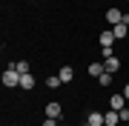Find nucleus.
Wrapping results in <instances>:
<instances>
[{
    "mask_svg": "<svg viewBox=\"0 0 129 126\" xmlns=\"http://www.w3.org/2000/svg\"><path fill=\"white\" fill-rule=\"evenodd\" d=\"M83 126H92V123H83Z\"/></svg>",
    "mask_w": 129,
    "mask_h": 126,
    "instance_id": "obj_20",
    "label": "nucleus"
},
{
    "mask_svg": "<svg viewBox=\"0 0 129 126\" xmlns=\"http://www.w3.org/2000/svg\"><path fill=\"white\" fill-rule=\"evenodd\" d=\"M103 66H106V72H112V75H115V72L120 69V60H118V57H109V60H103Z\"/></svg>",
    "mask_w": 129,
    "mask_h": 126,
    "instance_id": "obj_11",
    "label": "nucleus"
},
{
    "mask_svg": "<svg viewBox=\"0 0 129 126\" xmlns=\"http://www.w3.org/2000/svg\"><path fill=\"white\" fill-rule=\"evenodd\" d=\"M123 98H126V100H129V83H126V86H123Z\"/></svg>",
    "mask_w": 129,
    "mask_h": 126,
    "instance_id": "obj_19",
    "label": "nucleus"
},
{
    "mask_svg": "<svg viewBox=\"0 0 129 126\" xmlns=\"http://www.w3.org/2000/svg\"><path fill=\"white\" fill-rule=\"evenodd\" d=\"M126 3H129V0H126Z\"/></svg>",
    "mask_w": 129,
    "mask_h": 126,
    "instance_id": "obj_23",
    "label": "nucleus"
},
{
    "mask_svg": "<svg viewBox=\"0 0 129 126\" xmlns=\"http://www.w3.org/2000/svg\"><path fill=\"white\" fill-rule=\"evenodd\" d=\"M98 83H101V86H109L112 83V72H103V75L98 77Z\"/></svg>",
    "mask_w": 129,
    "mask_h": 126,
    "instance_id": "obj_16",
    "label": "nucleus"
},
{
    "mask_svg": "<svg viewBox=\"0 0 129 126\" xmlns=\"http://www.w3.org/2000/svg\"><path fill=\"white\" fill-rule=\"evenodd\" d=\"M60 120H55V117H46V120H43V126H57Z\"/></svg>",
    "mask_w": 129,
    "mask_h": 126,
    "instance_id": "obj_18",
    "label": "nucleus"
},
{
    "mask_svg": "<svg viewBox=\"0 0 129 126\" xmlns=\"http://www.w3.org/2000/svg\"><path fill=\"white\" fill-rule=\"evenodd\" d=\"M14 69L20 72V75H29V63H23V60H17V63H12Z\"/></svg>",
    "mask_w": 129,
    "mask_h": 126,
    "instance_id": "obj_15",
    "label": "nucleus"
},
{
    "mask_svg": "<svg viewBox=\"0 0 129 126\" xmlns=\"http://www.w3.org/2000/svg\"><path fill=\"white\" fill-rule=\"evenodd\" d=\"M3 86L6 89H20V72L14 69L12 63L6 66V72H3Z\"/></svg>",
    "mask_w": 129,
    "mask_h": 126,
    "instance_id": "obj_1",
    "label": "nucleus"
},
{
    "mask_svg": "<svg viewBox=\"0 0 129 126\" xmlns=\"http://www.w3.org/2000/svg\"><path fill=\"white\" fill-rule=\"evenodd\" d=\"M112 34H115L118 40H123L126 34H129V23H118V26H112Z\"/></svg>",
    "mask_w": 129,
    "mask_h": 126,
    "instance_id": "obj_7",
    "label": "nucleus"
},
{
    "mask_svg": "<svg viewBox=\"0 0 129 126\" xmlns=\"http://www.w3.org/2000/svg\"><path fill=\"white\" fill-rule=\"evenodd\" d=\"M103 120H106V126H118V120H120V115L115 112V109H109V112H103Z\"/></svg>",
    "mask_w": 129,
    "mask_h": 126,
    "instance_id": "obj_9",
    "label": "nucleus"
},
{
    "mask_svg": "<svg viewBox=\"0 0 129 126\" xmlns=\"http://www.w3.org/2000/svg\"><path fill=\"white\" fill-rule=\"evenodd\" d=\"M115 34H112V29H103V32H101V46H115Z\"/></svg>",
    "mask_w": 129,
    "mask_h": 126,
    "instance_id": "obj_6",
    "label": "nucleus"
},
{
    "mask_svg": "<svg viewBox=\"0 0 129 126\" xmlns=\"http://www.w3.org/2000/svg\"><path fill=\"white\" fill-rule=\"evenodd\" d=\"M86 123H92V126H103L106 120H103V112H89L86 115Z\"/></svg>",
    "mask_w": 129,
    "mask_h": 126,
    "instance_id": "obj_8",
    "label": "nucleus"
},
{
    "mask_svg": "<svg viewBox=\"0 0 129 126\" xmlns=\"http://www.w3.org/2000/svg\"><path fill=\"white\" fill-rule=\"evenodd\" d=\"M126 126H129V123H126Z\"/></svg>",
    "mask_w": 129,
    "mask_h": 126,
    "instance_id": "obj_24",
    "label": "nucleus"
},
{
    "mask_svg": "<svg viewBox=\"0 0 129 126\" xmlns=\"http://www.w3.org/2000/svg\"><path fill=\"white\" fill-rule=\"evenodd\" d=\"M20 89H35V77H32V72H29V75H20Z\"/></svg>",
    "mask_w": 129,
    "mask_h": 126,
    "instance_id": "obj_12",
    "label": "nucleus"
},
{
    "mask_svg": "<svg viewBox=\"0 0 129 126\" xmlns=\"http://www.w3.org/2000/svg\"><path fill=\"white\" fill-rule=\"evenodd\" d=\"M118 115H120V120H126V123H129V109H120Z\"/></svg>",
    "mask_w": 129,
    "mask_h": 126,
    "instance_id": "obj_17",
    "label": "nucleus"
},
{
    "mask_svg": "<svg viewBox=\"0 0 129 126\" xmlns=\"http://www.w3.org/2000/svg\"><path fill=\"white\" fill-rule=\"evenodd\" d=\"M46 117H55V120H60V117H63V106L52 100L49 106H46Z\"/></svg>",
    "mask_w": 129,
    "mask_h": 126,
    "instance_id": "obj_4",
    "label": "nucleus"
},
{
    "mask_svg": "<svg viewBox=\"0 0 129 126\" xmlns=\"http://www.w3.org/2000/svg\"><path fill=\"white\" fill-rule=\"evenodd\" d=\"M57 75H60V80H63V83H72V80H75V69H72V66H60Z\"/></svg>",
    "mask_w": 129,
    "mask_h": 126,
    "instance_id": "obj_5",
    "label": "nucleus"
},
{
    "mask_svg": "<svg viewBox=\"0 0 129 126\" xmlns=\"http://www.w3.org/2000/svg\"><path fill=\"white\" fill-rule=\"evenodd\" d=\"M86 72H89L92 77H101L103 72H106V66H103V63H89V69H86Z\"/></svg>",
    "mask_w": 129,
    "mask_h": 126,
    "instance_id": "obj_10",
    "label": "nucleus"
},
{
    "mask_svg": "<svg viewBox=\"0 0 129 126\" xmlns=\"http://www.w3.org/2000/svg\"><path fill=\"white\" fill-rule=\"evenodd\" d=\"M106 23L118 26V23H129V14H123L120 9H106Z\"/></svg>",
    "mask_w": 129,
    "mask_h": 126,
    "instance_id": "obj_2",
    "label": "nucleus"
},
{
    "mask_svg": "<svg viewBox=\"0 0 129 126\" xmlns=\"http://www.w3.org/2000/svg\"><path fill=\"white\" fill-rule=\"evenodd\" d=\"M46 86H49V89H60V86H63L60 75H49V77H46Z\"/></svg>",
    "mask_w": 129,
    "mask_h": 126,
    "instance_id": "obj_13",
    "label": "nucleus"
},
{
    "mask_svg": "<svg viewBox=\"0 0 129 126\" xmlns=\"http://www.w3.org/2000/svg\"><path fill=\"white\" fill-rule=\"evenodd\" d=\"M57 126H66V123H57Z\"/></svg>",
    "mask_w": 129,
    "mask_h": 126,
    "instance_id": "obj_22",
    "label": "nucleus"
},
{
    "mask_svg": "<svg viewBox=\"0 0 129 126\" xmlns=\"http://www.w3.org/2000/svg\"><path fill=\"white\" fill-rule=\"evenodd\" d=\"M101 55H103V60H109V57H115V49L112 46H101Z\"/></svg>",
    "mask_w": 129,
    "mask_h": 126,
    "instance_id": "obj_14",
    "label": "nucleus"
},
{
    "mask_svg": "<svg viewBox=\"0 0 129 126\" xmlns=\"http://www.w3.org/2000/svg\"><path fill=\"white\" fill-rule=\"evenodd\" d=\"M12 126H20V123H12Z\"/></svg>",
    "mask_w": 129,
    "mask_h": 126,
    "instance_id": "obj_21",
    "label": "nucleus"
},
{
    "mask_svg": "<svg viewBox=\"0 0 129 126\" xmlns=\"http://www.w3.org/2000/svg\"><path fill=\"white\" fill-rule=\"evenodd\" d=\"M109 109H115V112L126 109V98H123V92H118V95H112V98H109Z\"/></svg>",
    "mask_w": 129,
    "mask_h": 126,
    "instance_id": "obj_3",
    "label": "nucleus"
},
{
    "mask_svg": "<svg viewBox=\"0 0 129 126\" xmlns=\"http://www.w3.org/2000/svg\"><path fill=\"white\" fill-rule=\"evenodd\" d=\"M103 126H106V123H103Z\"/></svg>",
    "mask_w": 129,
    "mask_h": 126,
    "instance_id": "obj_25",
    "label": "nucleus"
}]
</instances>
